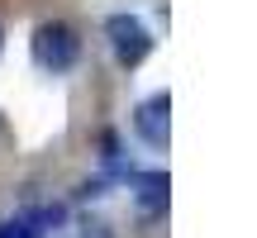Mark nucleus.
I'll return each mask as SVG.
<instances>
[{"label":"nucleus","instance_id":"f257e3e1","mask_svg":"<svg viewBox=\"0 0 257 238\" xmlns=\"http://www.w3.org/2000/svg\"><path fill=\"white\" fill-rule=\"evenodd\" d=\"M34 67L48 76H62L72 72L76 62H81V34H76L67 19H43V24L34 29Z\"/></svg>","mask_w":257,"mask_h":238},{"label":"nucleus","instance_id":"f03ea898","mask_svg":"<svg viewBox=\"0 0 257 238\" xmlns=\"http://www.w3.org/2000/svg\"><path fill=\"white\" fill-rule=\"evenodd\" d=\"M105 38H110V53H114V62H119L124 72H138V67L153 57V43H157L153 29H148L138 15H128V10L105 19Z\"/></svg>","mask_w":257,"mask_h":238},{"label":"nucleus","instance_id":"7ed1b4c3","mask_svg":"<svg viewBox=\"0 0 257 238\" xmlns=\"http://www.w3.org/2000/svg\"><path fill=\"white\" fill-rule=\"evenodd\" d=\"M67 224V205H24L19 214H10L0 224V238H57Z\"/></svg>","mask_w":257,"mask_h":238},{"label":"nucleus","instance_id":"20e7f679","mask_svg":"<svg viewBox=\"0 0 257 238\" xmlns=\"http://www.w3.org/2000/svg\"><path fill=\"white\" fill-rule=\"evenodd\" d=\"M134 134L148 148H167L172 143V91H153L148 100L134 105Z\"/></svg>","mask_w":257,"mask_h":238},{"label":"nucleus","instance_id":"39448f33","mask_svg":"<svg viewBox=\"0 0 257 238\" xmlns=\"http://www.w3.org/2000/svg\"><path fill=\"white\" fill-rule=\"evenodd\" d=\"M128 181V191H134V205H138V219L143 224H153V219H162L167 214V200H172V181H167V172H128L124 176Z\"/></svg>","mask_w":257,"mask_h":238},{"label":"nucleus","instance_id":"423d86ee","mask_svg":"<svg viewBox=\"0 0 257 238\" xmlns=\"http://www.w3.org/2000/svg\"><path fill=\"white\" fill-rule=\"evenodd\" d=\"M62 238H114V229L95 214H81V219H67L62 224Z\"/></svg>","mask_w":257,"mask_h":238},{"label":"nucleus","instance_id":"0eeeda50","mask_svg":"<svg viewBox=\"0 0 257 238\" xmlns=\"http://www.w3.org/2000/svg\"><path fill=\"white\" fill-rule=\"evenodd\" d=\"M0 53H5V29H0Z\"/></svg>","mask_w":257,"mask_h":238}]
</instances>
